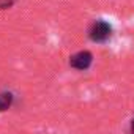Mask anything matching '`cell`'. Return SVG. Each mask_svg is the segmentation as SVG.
<instances>
[{"instance_id":"cell-1","label":"cell","mask_w":134,"mask_h":134,"mask_svg":"<svg viewBox=\"0 0 134 134\" xmlns=\"http://www.w3.org/2000/svg\"><path fill=\"white\" fill-rule=\"evenodd\" d=\"M110 33H112V27L106 22V21H96L92 24L90 30H88V35L92 38V41L95 43H104L110 38Z\"/></svg>"},{"instance_id":"cell-2","label":"cell","mask_w":134,"mask_h":134,"mask_svg":"<svg viewBox=\"0 0 134 134\" xmlns=\"http://www.w3.org/2000/svg\"><path fill=\"white\" fill-rule=\"evenodd\" d=\"M92 60H93V55L88 51H81V52L74 54L70 58V65L73 66V68H76V70L84 71V70H87L88 66L92 65Z\"/></svg>"},{"instance_id":"cell-3","label":"cell","mask_w":134,"mask_h":134,"mask_svg":"<svg viewBox=\"0 0 134 134\" xmlns=\"http://www.w3.org/2000/svg\"><path fill=\"white\" fill-rule=\"evenodd\" d=\"M13 103V96L11 93H0V112L7 110Z\"/></svg>"},{"instance_id":"cell-4","label":"cell","mask_w":134,"mask_h":134,"mask_svg":"<svg viewBox=\"0 0 134 134\" xmlns=\"http://www.w3.org/2000/svg\"><path fill=\"white\" fill-rule=\"evenodd\" d=\"M14 0H0V10H3V8H8L13 5Z\"/></svg>"},{"instance_id":"cell-5","label":"cell","mask_w":134,"mask_h":134,"mask_svg":"<svg viewBox=\"0 0 134 134\" xmlns=\"http://www.w3.org/2000/svg\"><path fill=\"white\" fill-rule=\"evenodd\" d=\"M131 134H134V118H132V121H131Z\"/></svg>"}]
</instances>
